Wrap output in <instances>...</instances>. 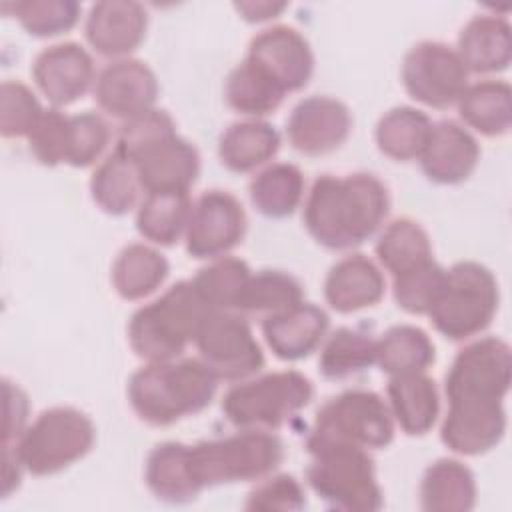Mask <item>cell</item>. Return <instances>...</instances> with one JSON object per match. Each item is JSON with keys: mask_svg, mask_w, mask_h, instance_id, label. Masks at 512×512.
I'll return each instance as SVG.
<instances>
[{"mask_svg": "<svg viewBox=\"0 0 512 512\" xmlns=\"http://www.w3.org/2000/svg\"><path fill=\"white\" fill-rule=\"evenodd\" d=\"M390 192L370 172L318 176L304 196L302 222L326 250H352L382 230L390 214Z\"/></svg>", "mask_w": 512, "mask_h": 512, "instance_id": "1", "label": "cell"}, {"mask_svg": "<svg viewBox=\"0 0 512 512\" xmlns=\"http://www.w3.org/2000/svg\"><path fill=\"white\" fill-rule=\"evenodd\" d=\"M218 378L200 358L146 362L132 372L126 396L132 412L150 426H172L206 410L216 392Z\"/></svg>", "mask_w": 512, "mask_h": 512, "instance_id": "2", "label": "cell"}, {"mask_svg": "<svg viewBox=\"0 0 512 512\" xmlns=\"http://www.w3.org/2000/svg\"><path fill=\"white\" fill-rule=\"evenodd\" d=\"M208 312L192 282L180 280L130 316L128 344L144 364L176 360L194 344Z\"/></svg>", "mask_w": 512, "mask_h": 512, "instance_id": "3", "label": "cell"}, {"mask_svg": "<svg viewBox=\"0 0 512 512\" xmlns=\"http://www.w3.org/2000/svg\"><path fill=\"white\" fill-rule=\"evenodd\" d=\"M306 482L326 508L376 512L384 504L370 450L340 442H308Z\"/></svg>", "mask_w": 512, "mask_h": 512, "instance_id": "4", "label": "cell"}, {"mask_svg": "<svg viewBox=\"0 0 512 512\" xmlns=\"http://www.w3.org/2000/svg\"><path fill=\"white\" fill-rule=\"evenodd\" d=\"M284 460V444L270 430H238L230 436L188 444V464L198 490L258 482Z\"/></svg>", "mask_w": 512, "mask_h": 512, "instance_id": "5", "label": "cell"}, {"mask_svg": "<svg viewBox=\"0 0 512 512\" xmlns=\"http://www.w3.org/2000/svg\"><path fill=\"white\" fill-rule=\"evenodd\" d=\"M314 398L312 380L298 370L254 374L222 396V414L238 430H278Z\"/></svg>", "mask_w": 512, "mask_h": 512, "instance_id": "6", "label": "cell"}, {"mask_svg": "<svg viewBox=\"0 0 512 512\" xmlns=\"http://www.w3.org/2000/svg\"><path fill=\"white\" fill-rule=\"evenodd\" d=\"M96 442L92 418L74 406H52L42 410L20 434L2 446L22 464L26 474L52 476L82 460Z\"/></svg>", "mask_w": 512, "mask_h": 512, "instance_id": "7", "label": "cell"}, {"mask_svg": "<svg viewBox=\"0 0 512 512\" xmlns=\"http://www.w3.org/2000/svg\"><path fill=\"white\" fill-rule=\"evenodd\" d=\"M500 306V288L494 272L476 260H460L446 270L440 298L428 312L438 334L452 342L480 336Z\"/></svg>", "mask_w": 512, "mask_h": 512, "instance_id": "8", "label": "cell"}, {"mask_svg": "<svg viewBox=\"0 0 512 512\" xmlns=\"http://www.w3.org/2000/svg\"><path fill=\"white\" fill-rule=\"evenodd\" d=\"M396 424L388 402L374 390L350 388L320 406L308 442H340L364 450L392 444Z\"/></svg>", "mask_w": 512, "mask_h": 512, "instance_id": "9", "label": "cell"}, {"mask_svg": "<svg viewBox=\"0 0 512 512\" xmlns=\"http://www.w3.org/2000/svg\"><path fill=\"white\" fill-rule=\"evenodd\" d=\"M512 382V350L498 336L470 340L444 376L448 404H498Z\"/></svg>", "mask_w": 512, "mask_h": 512, "instance_id": "10", "label": "cell"}, {"mask_svg": "<svg viewBox=\"0 0 512 512\" xmlns=\"http://www.w3.org/2000/svg\"><path fill=\"white\" fill-rule=\"evenodd\" d=\"M198 358L218 380L238 382L264 368V352L248 318L232 310H210L194 338Z\"/></svg>", "mask_w": 512, "mask_h": 512, "instance_id": "11", "label": "cell"}, {"mask_svg": "<svg viewBox=\"0 0 512 512\" xmlns=\"http://www.w3.org/2000/svg\"><path fill=\"white\" fill-rule=\"evenodd\" d=\"M470 74L456 48L440 40H422L402 58L400 80L406 94L422 106L446 110L456 106Z\"/></svg>", "mask_w": 512, "mask_h": 512, "instance_id": "12", "label": "cell"}, {"mask_svg": "<svg viewBox=\"0 0 512 512\" xmlns=\"http://www.w3.org/2000/svg\"><path fill=\"white\" fill-rule=\"evenodd\" d=\"M248 218L242 202L228 190H208L192 202L184 242L196 260L228 256L242 244Z\"/></svg>", "mask_w": 512, "mask_h": 512, "instance_id": "13", "label": "cell"}, {"mask_svg": "<svg viewBox=\"0 0 512 512\" xmlns=\"http://www.w3.org/2000/svg\"><path fill=\"white\" fill-rule=\"evenodd\" d=\"M350 132V108L328 94L302 98L286 120V138L304 156H324L338 150Z\"/></svg>", "mask_w": 512, "mask_h": 512, "instance_id": "14", "label": "cell"}, {"mask_svg": "<svg viewBox=\"0 0 512 512\" xmlns=\"http://www.w3.org/2000/svg\"><path fill=\"white\" fill-rule=\"evenodd\" d=\"M32 80L52 108L78 102L96 82L90 52L78 42H58L40 50L32 62Z\"/></svg>", "mask_w": 512, "mask_h": 512, "instance_id": "15", "label": "cell"}, {"mask_svg": "<svg viewBox=\"0 0 512 512\" xmlns=\"http://www.w3.org/2000/svg\"><path fill=\"white\" fill-rule=\"evenodd\" d=\"M246 58L272 76L286 94L302 90L314 74V52L308 38L288 24H274L256 32Z\"/></svg>", "mask_w": 512, "mask_h": 512, "instance_id": "16", "label": "cell"}, {"mask_svg": "<svg viewBox=\"0 0 512 512\" xmlns=\"http://www.w3.org/2000/svg\"><path fill=\"white\" fill-rule=\"evenodd\" d=\"M158 78L154 70L138 58H120L106 64L92 88L98 108L120 122L156 108Z\"/></svg>", "mask_w": 512, "mask_h": 512, "instance_id": "17", "label": "cell"}, {"mask_svg": "<svg viewBox=\"0 0 512 512\" xmlns=\"http://www.w3.org/2000/svg\"><path fill=\"white\" fill-rule=\"evenodd\" d=\"M148 12L134 0H102L90 6L84 20V36L90 48L112 60L130 58L144 42Z\"/></svg>", "mask_w": 512, "mask_h": 512, "instance_id": "18", "label": "cell"}, {"mask_svg": "<svg viewBox=\"0 0 512 512\" xmlns=\"http://www.w3.org/2000/svg\"><path fill=\"white\" fill-rule=\"evenodd\" d=\"M422 174L440 186L466 182L480 162V144L476 136L456 120H438L432 124L428 142L418 158Z\"/></svg>", "mask_w": 512, "mask_h": 512, "instance_id": "19", "label": "cell"}, {"mask_svg": "<svg viewBox=\"0 0 512 512\" xmlns=\"http://www.w3.org/2000/svg\"><path fill=\"white\" fill-rule=\"evenodd\" d=\"M140 184L144 194L150 192H184L196 184L200 176V152L198 148L182 138L178 132L168 134L148 148H144L136 158Z\"/></svg>", "mask_w": 512, "mask_h": 512, "instance_id": "20", "label": "cell"}, {"mask_svg": "<svg viewBox=\"0 0 512 512\" xmlns=\"http://www.w3.org/2000/svg\"><path fill=\"white\" fill-rule=\"evenodd\" d=\"M506 426L504 402L448 404L440 424V440L458 456H482L502 442Z\"/></svg>", "mask_w": 512, "mask_h": 512, "instance_id": "21", "label": "cell"}, {"mask_svg": "<svg viewBox=\"0 0 512 512\" xmlns=\"http://www.w3.org/2000/svg\"><path fill=\"white\" fill-rule=\"evenodd\" d=\"M330 328V316L312 302H300L262 320V336L272 354L284 362H296L316 352Z\"/></svg>", "mask_w": 512, "mask_h": 512, "instance_id": "22", "label": "cell"}, {"mask_svg": "<svg viewBox=\"0 0 512 512\" xmlns=\"http://www.w3.org/2000/svg\"><path fill=\"white\" fill-rule=\"evenodd\" d=\"M386 294V276L372 258L352 252L334 262L324 278V300L338 314L376 306Z\"/></svg>", "mask_w": 512, "mask_h": 512, "instance_id": "23", "label": "cell"}, {"mask_svg": "<svg viewBox=\"0 0 512 512\" xmlns=\"http://www.w3.org/2000/svg\"><path fill=\"white\" fill-rule=\"evenodd\" d=\"M456 52L468 74H500L512 60V28L506 16L476 14L460 30Z\"/></svg>", "mask_w": 512, "mask_h": 512, "instance_id": "24", "label": "cell"}, {"mask_svg": "<svg viewBox=\"0 0 512 512\" xmlns=\"http://www.w3.org/2000/svg\"><path fill=\"white\" fill-rule=\"evenodd\" d=\"M386 402L396 428L406 436L428 434L440 416V392L426 372L390 376Z\"/></svg>", "mask_w": 512, "mask_h": 512, "instance_id": "25", "label": "cell"}, {"mask_svg": "<svg viewBox=\"0 0 512 512\" xmlns=\"http://www.w3.org/2000/svg\"><path fill=\"white\" fill-rule=\"evenodd\" d=\"M282 144L274 124L262 118L232 122L218 138L220 164L236 174H248L270 164Z\"/></svg>", "mask_w": 512, "mask_h": 512, "instance_id": "26", "label": "cell"}, {"mask_svg": "<svg viewBox=\"0 0 512 512\" xmlns=\"http://www.w3.org/2000/svg\"><path fill=\"white\" fill-rule=\"evenodd\" d=\"M418 496L426 512H468L478 500L476 476L458 458H438L426 466Z\"/></svg>", "mask_w": 512, "mask_h": 512, "instance_id": "27", "label": "cell"}, {"mask_svg": "<svg viewBox=\"0 0 512 512\" xmlns=\"http://www.w3.org/2000/svg\"><path fill=\"white\" fill-rule=\"evenodd\" d=\"M456 108L464 128L486 138H500L512 126V88L506 80H478L466 86Z\"/></svg>", "mask_w": 512, "mask_h": 512, "instance_id": "28", "label": "cell"}, {"mask_svg": "<svg viewBox=\"0 0 512 512\" xmlns=\"http://www.w3.org/2000/svg\"><path fill=\"white\" fill-rule=\"evenodd\" d=\"M168 274L170 262L156 246L132 242L114 258L110 282L122 300L138 302L154 294L166 282Z\"/></svg>", "mask_w": 512, "mask_h": 512, "instance_id": "29", "label": "cell"}, {"mask_svg": "<svg viewBox=\"0 0 512 512\" xmlns=\"http://www.w3.org/2000/svg\"><path fill=\"white\" fill-rule=\"evenodd\" d=\"M144 482L156 500L188 504L200 494L188 464V444L166 440L156 444L144 464Z\"/></svg>", "mask_w": 512, "mask_h": 512, "instance_id": "30", "label": "cell"}, {"mask_svg": "<svg viewBox=\"0 0 512 512\" xmlns=\"http://www.w3.org/2000/svg\"><path fill=\"white\" fill-rule=\"evenodd\" d=\"M248 196L258 214L274 220L288 218L304 202L306 180L296 164L272 162L250 180Z\"/></svg>", "mask_w": 512, "mask_h": 512, "instance_id": "31", "label": "cell"}, {"mask_svg": "<svg viewBox=\"0 0 512 512\" xmlns=\"http://www.w3.org/2000/svg\"><path fill=\"white\" fill-rule=\"evenodd\" d=\"M92 202L108 216H124L140 204V176L136 164L114 148L90 176Z\"/></svg>", "mask_w": 512, "mask_h": 512, "instance_id": "32", "label": "cell"}, {"mask_svg": "<svg viewBox=\"0 0 512 512\" xmlns=\"http://www.w3.org/2000/svg\"><path fill=\"white\" fill-rule=\"evenodd\" d=\"M286 96L282 86L246 56L224 80V100L228 108L246 118H262L276 112Z\"/></svg>", "mask_w": 512, "mask_h": 512, "instance_id": "33", "label": "cell"}, {"mask_svg": "<svg viewBox=\"0 0 512 512\" xmlns=\"http://www.w3.org/2000/svg\"><path fill=\"white\" fill-rule=\"evenodd\" d=\"M432 124L430 116L414 106H394L378 118L374 142L390 160L412 162L420 158Z\"/></svg>", "mask_w": 512, "mask_h": 512, "instance_id": "34", "label": "cell"}, {"mask_svg": "<svg viewBox=\"0 0 512 512\" xmlns=\"http://www.w3.org/2000/svg\"><path fill=\"white\" fill-rule=\"evenodd\" d=\"M192 200L184 192L144 194L136 208V230L152 246H174L186 234Z\"/></svg>", "mask_w": 512, "mask_h": 512, "instance_id": "35", "label": "cell"}, {"mask_svg": "<svg viewBox=\"0 0 512 512\" xmlns=\"http://www.w3.org/2000/svg\"><path fill=\"white\" fill-rule=\"evenodd\" d=\"M434 360V342L420 326L396 324L376 338V364L388 376L426 372Z\"/></svg>", "mask_w": 512, "mask_h": 512, "instance_id": "36", "label": "cell"}, {"mask_svg": "<svg viewBox=\"0 0 512 512\" xmlns=\"http://www.w3.org/2000/svg\"><path fill=\"white\" fill-rule=\"evenodd\" d=\"M374 254L380 268L386 270L390 276L402 274L434 258L428 232L422 228L420 222L412 218H396L382 226L374 246Z\"/></svg>", "mask_w": 512, "mask_h": 512, "instance_id": "37", "label": "cell"}, {"mask_svg": "<svg viewBox=\"0 0 512 512\" xmlns=\"http://www.w3.org/2000/svg\"><path fill=\"white\" fill-rule=\"evenodd\" d=\"M376 364V338L370 334L340 326L330 336L326 334L320 356L318 372L326 380H346L366 372Z\"/></svg>", "mask_w": 512, "mask_h": 512, "instance_id": "38", "label": "cell"}, {"mask_svg": "<svg viewBox=\"0 0 512 512\" xmlns=\"http://www.w3.org/2000/svg\"><path fill=\"white\" fill-rule=\"evenodd\" d=\"M250 276L252 270L242 258L220 256L202 266L190 282L208 310L238 312Z\"/></svg>", "mask_w": 512, "mask_h": 512, "instance_id": "39", "label": "cell"}, {"mask_svg": "<svg viewBox=\"0 0 512 512\" xmlns=\"http://www.w3.org/2000/svg\"><path fill=\"white\" fill-rule=\"evenodd\" d=\"M304 300V288L296 276L284 270H258L252 272L248 286L244 290L238 312L258 318H268L272 314L284 312Z\"/></svg>", "mask_w": 512, "mask_h": 512, "instance_id": "40", "label": "cell"}, {"mask_svg": "<svg viewBox=\"0 0 512 512\" xmlns=\"http://www.w3.org/2000/svg\"><path fill=\"white\" fill-rule=\"evenodd\" d=\"M446 284V268L434 258L392 276V296L406 314L428 316Z\"/></svg>", "mask_w": 512, "mask_h": 512, "instance_id": "41", "label": "cell"}, {"mask_svg": "<svg viewBox=\"0 0 512 512\" xmlns=\"http://www.w3.org/2000/svg\"><path fill=\"white\" fill-rule=\"evenodd\" d=\"M8 8L32 38L66 34L78 24L82 14V6L74 0H22L2 4V10Z\"/></svg>", "mask_w": 512, "mask_h": 512, "instance_id": "42", "label": "cell"}, {"mask_svg": "<svg viewBox=\"0 0 512 512\" xmlns=\"http://www.w3.org/2000/svg\"><path fill=\"white\" fill-rule=\"evenodd\" d=\"M112 138L110 124L98 112H78L68 118L66 164L72 168L94 166L106 152Z\"/></svg>", "mask_w": 512, "mask_h": 512, "instance_id": "43", "label": "cell"}, {"mask_svg": "<svg viewBox=\"0 0 512 512\" xmlns=\"http://www.w3.org/2000/svg\"><path fill=\"white\" fill-rule=\"evenodd\" d=\"M38 96L18 80L0 86V134L4 138H28L44 114Z\"/></svg>", "mask_w": 512, "mask_h": 512, "instance_id": "44", "label": "cell"}, {"mask_svg": "<svg viewBox=\"0 0 512 512\" xmlns=\"http://www.w3.org/2000/svg\"><path fill=\"white\" fill-rule=\"evenodd\" d=\"M306 490L292 474H268L248 492L244 508L252 512H296L306 508Z\"/></svg>", "mask_w": 512, "mask_h": 512, "instance_id": "45", "label": "cell"}, {"mask_svg": "<svg viewBox=\"0 0 512 512\" xmlns=\"http://www.w3.org/2000/svg\"><path fill=\"white\" fill-rule=\"evenodd\" d=\"M174 132H176L174 118L162 108H152L144 114H138L122 122L116 138V150L132 160L144 148H148L156 140Z\"/></svg>", "mask_w": 512, "mask_h": 512, "instance_id": "46", "label": "cell"}, {"mask_svg": "<svg viewBox=\"0 0 512 512\" xmlns=\"http://www.w3.org/2000/svg\"><path fill=\"white\" fill-rule=\"evenodd\" d=\"M68 118L60 108H46L32 134L26 138L30 152L44 166L66 164L68 144Z\"/></svg>", "mask_w": 512, "mask_h": 512, "instance_id": "47", "label": "cell"}, {"mask_svg": "<svg viewBox=\"0 0 512 512\" xmlns=\"http://www.w3.org/2000/svg\"><path fill=\"white\" fill-rule=\"evenodd\" d=\"M4 394V426H2V446L14 444L26 430L30 416V402L26 392L12 380L2 378Z\"/></svg>", "mask_w": 512, "mask_h": 512, "instance_id": "48", "label": "cell"}, {"mask_svg": "<svg viewBox=\"0 0 512 512\" xmlns=\"http://www.w3.org/2000/svg\"><path fill=\"white\" fill-rule=\"evenodd\" d=\"M288 8L286 2H270V0H256V2H234V10L240 14L242 20L250 24H260L278 18Z\"/></svg>", "mask_w": 512, "mask_h": 512, "instance_id": "49", "label": "cell"}]
</instances>
